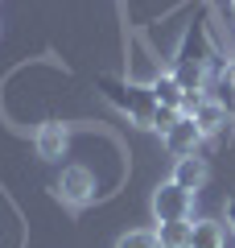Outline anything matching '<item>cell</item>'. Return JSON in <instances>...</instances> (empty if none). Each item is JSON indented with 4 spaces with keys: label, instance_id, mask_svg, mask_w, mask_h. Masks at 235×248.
<instances>
[{
    "label": "cell",
    "instance_id": "1",
    "mask_svg": "<svg viewBox=\"0 0 235 248\" xmlns=\"http://www.w3.org/2000/svg\"><path fill=\"white\" fill-rule=\"evenodd\" d=\"M99 91L112 108H120L124 116H132L136 124L153 128V116H157V99L148 87H136V83H124V79H112V75H99Z\"/></svg>",
    "mask_w": 235,
    "mask_h": 248
},
{
    "label": "cell",
    "instance_id": "2",
    "mask_svg": "<svg viewBox=\"0 0 235 248\" xmlns=\"http://www.w3.org/2000/svg\"><path fill=\"white\" fill-rule=\"evenodd\" d=\"M190 211H194V190L177 186L174 178H169V182H161V186L153 190V215H157V223L190 219Z\"/></svg>",
    "mask_w": 235,
    "mask_h": 248
},
{
    "label": "cell",
    "instance_id": "3",
    "mask_svg": "<svg viewBox=\"0 0 235 248\" xmlns=\"http://www.w3.org/2000/svg\"><path fill=\"white\" fill-rule=\"evenodd\" d=\"M54 190H58V199L66 207H87L95 199V178H91L87 166H66L58 174V182H54Z\"/></svg>",
    "mask_w": 235,
    "mask_h": 248
},
{
    "label": "cell",
    "instance_id": "4",
    "mask_svg": "<svg viewBox=\"0 0 235 248\" xmlns=\"http://www.w3.org/2000/svg\"><path fill=\"white\" fill-rule=\"evenodd\" d=\"M161 141H165V149L174 153V157H194V153H198V145L206 141V133L198 128V120H194V116H182V120H177L174 128L161 137Z\"/></svg>",
    "mask_w": 235,
    "mask_h": 248
},
{
    "label": "cell",
    "instance_id": "5",
    "mask_svg": "<svg viewBox=\"0 0 235 248\" xmlns=\"http://www.w3.org/2000/svg\"><path fill=\"white\" fill-rule=\"evenodd\" d=\"M33 145H37V157H45V161H58L62 153H66V145H70V128H66L62 120H45L42 128H37Z\"/></svg>",
    "mask_w": 235,
    "mask_h": 248
},
{
    "label": "cell",
    "instance_id": "6",
    "mask_svg": "<svg viewBox=\"0 0 235 248\" xmlns=\"http://www.w3.org/2000/svg\"><path fill=\"white\" fill-rule=\"evenodd\" d=\"M174 75H177V83H182L186 91H202V83H206V58H198V54L182 50V58H177Z\"/></svg>",
    "mask_w": 235,
    "mask_h": 248
},
{
    "label": "cell",
    "instance_id": "7",
    "mask_svg": "<svg viewBox=\"0 0 235 248\" xmlns=\"http://www.w3.org/2000/svg\"><path fill=\"white\" fill-rule=\"evenodd\" d=\"M194 120H198V128H202L206 137H219V133L227 128V124H231V112H227V108L219 104V99H210V95H206V104H202L198 112H194Z\"/></svg>",
    "mask_w": 235,
    "mask_h": 248
},
{
    "label": "cell",
    "instance_id": "8",
    "mask_svg": "<svg viewBox=\"0 0 235 248\" xmlns=\"http://www.w3.org/2000/svg\"><path fill=\"white\" fill-rule=\"evenodd\" d=\"M174 182L177 186H186V190H198L202 182H206V161L194 153V157H177V166H174Z\"/></svg>",
    "mask_w": 235,
    "mask_h": 248
},
{
    "label": "cell",
    "instance_id": "9",
    "mask_svg": "<svg viewBox=\"0 0 235 248\" xmlns=\"http://www.w3.org/2000/svg\"><path fill=\"white\" fill-rule=\"evenodd\" d=\"M148 91H153L157 104H165V108H182V95H186V87L177 83L174 71H169V75H157V79L148 83Z\"/></svg>",
    "mask_w": 235,
    "mask_h": 248
},
{
    "label": "cell",
    "instance_id": "10",
    "mask_svg": "<svg viewBox=\"0 0 235 248\" xmlns=\"http://www.w3.org/2000/svg\"><path fill=\"white\" fill-rule=\"evenodd\" d=\"M194 223L190 219H174V223H157V244L161 248H190Z\"/></svg>",
    "mask_w": 235,
    "mask_h": 248
},
{
    "label": "cell",
    "instance_id": "11",
    "mask_svg": "<svg viewBox=\"0 0 235 248\" xmlns=\"http://www.w3.org/2000/svg\"><path fill=\"white\" fill-rule=\"evenodd\" d=\"M227 244V232L219 219H198L194 223V236H190V248H223Z\"/></svg>",
    "mask_w": 235,
    "mask_h": 248
},
{
    "label": "cell",
    "instance_id": "12",
    "mask_svg": "<svg viewBox=\"0 0 235 248\" xmlns=\"http://www.w3.org/2000/svg\"><path fill=\"white\" fill-rule=\"evenodd\" d=\"M182 120V108H165V104H157V116H153V133H161L165 137L174 124Z\"/></svg>",
    "mask_w": 235,
    "mask_h": 248
},
{
    "label": "cell",
    "instance_id": "13",
    "mask_svg": "<svg viewBox=\"0 0 235 248\" xmlns=\"http://www.w3.org/2000/svg\"><path fill=\"white\" fill-rule=\"evenodd\" d=\"M116 248H161V244H157V232H124Z\"/></svg>",
    "mask_w": 235,
    "mask_h": 248
},
{
    "label": "cell",
    "instance_id": "14",
    "mask_svg": "<svg viewBox=\"0 0 235 248\" xmlns=\"http://www.w3.org/2000/svg\"><path fill=\"white\" fill-rule=\"evenodd\" d=\"M202 104H206V95H202V91H186V95H182V116H194Z\"/></svg>",
    "mask_w": 235,
    "mask_h": 248
},
{
    "label": "cell",
    "instance_id": "15",
    "mask_svg": "<svg viewBox=\"0 0 235 248\" xmlns=\"http://www.w3.org/2000/svg\"><path fill=\"white\" fill-rule=\"evenodd\" d=\"M227 223H231V232H235V195L227 199Z\"/></svg>",
    "mask_w": 235,
    "mask_h": 248
}]
</instances>
